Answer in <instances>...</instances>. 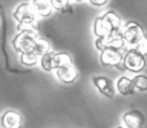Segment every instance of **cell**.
I'll return each instance as SVG.
<instances>
[{
  "mask_svg": "<svg viewBox=\"0 0 147 128\" xmlns=\"http://www.w3.org/2000/svg\"><path fill=\"white\" fill-rule=\"evenodd\" d=\"M19 33L13 37L11 45L16 53L22 54L25 51H32L35 39L38 37L37 33L31 27H24L18 29Z\"/></svg>",
  "mask_w": 147,
  "mask_h": 128,
  "instance_id": "6da1fadb",
  "label": "cell"
},
{
  "mask_svg": "<svg viewBox=\"0 0 147 128\" xmlns=\"http://www.w3.org/2000/svg\"><path fill=\"white\" fill-rule=\"evenodd\" d=\"M146 64L145 56L139 53L135 47H131L125 51L122 61V67L124 71H128L133 74L140 73L146 68Z\"/></svg>",
  "mask_w": 147,
  "mask_h": 128,
  "instance_id": "7a4b0ae2",
  "label": "cell"
},
{
  "mask_svg": "<svg viewBox=\"0 0 147 128\" xmlns=\"http://www.w3.org/2000/svg\"><path fill=\"white\" fill-rule=\"evenodd\" d=\"M12 17L18 23V29L31 26L36 21V13L29 2H22L17 5L12 12Z\"/></svg>",
  "mask_w": 147,
  "mask_h": 128,
  "instance_id": "3957f363",
  "label": "cell"
},
{
  "mask_svg": "<svg viewBox=\"0 0 147 128\" xmlns=\"http://www.w3.org/2000/svg\"><path fill=\"white\" fill-rule=\"evenodd\" d=\"M125 51L124 49H117L112 45H108L106 49L100 51L101 65L106 68H119L122 65Z\"/></svg>",
  "mask_w": 147,
  "mask_h": 128,
  "instance_id": "277c9868",
  "label": "cell"
},
{
  "mask_svg": "<svg viewBox=\"0 0 147 128\" xmlns=\"http://www.w3.org/2000/svg\"><path fill=\"white\" fill-rule=\"evenodd\" d=\"M144 35L143 27L135 21H129L123 26V39L125 43L129 47H135Z\"/></svg>",
  "mask_w": 147,
  "mask_h": 128,
  "instance_id": "5b68a950",
  "label": "cell"
},
{
  "mask_svg": "<svg viewBox=\"0 0 147 128\" xmlns=\"http://www.w3.org/2000/svg\"><path fill=\"white\" fill-rule=\"evenodd\" d=\"M125 128H143L145 125V116L138 109H131L122 115Z\"/></svg>",
  "mask_w": 147,
  "mask_h": 128,
  "instance_id": "8992f818",
  "label": "cell"
},
{
  "mask_svg": "<svg viewBox=\"0 0 147 128\" xmlns=\"http://www.w3.org/2000/svg\"><path fill=\"white\" fill-rule=\"evenodd\" d=\"M92 83L100 94L106 98H113L115 96V86L113 81L106 76H95L92 78Z\"/></svg>",
  "mask_w": 147,
  "mask_h": 128,
  "instance_id": "52a82bcc",
  "label": "cell"
},
{
  "mask_svg": "<svg viewBox=\"0 0 147 128\" xmlns=\"http://www.w3.org/2000/svg\"><path fill=\"white\" fill-rule=\"evenodd\" d=\"M101 16H102L103 22H104L109 35L120 33V31L123 30L124 23L122 21V18L115 11L113 10L107 11V12H105Z\"/></svg>",
  "mask_w": 147,
  "mask_h": 128,
  "instance_id": "ba28073f",
  "label": "cell"
},
{
  "mask_svg": "<svg viewBox=\"0 0 147 128\" xmlns=\"http://www.w3.org/2000/svg\"><path fill=\"white\" fill-rule=\"evenodd\" d=\"M0 126L2 128H21L22 117L15 110H6L0 117Z\"/></svg>",
  "mask_w": 147,
  "mask_h": 128,
  "instance_id": "9c48e42d",
  "label": "cell"
},
{
  "mask_svg": "<svg viewBox=\"0 0 147 128\" xmlns=\"http://www.w3.org/2000/svg\"><path fill=\"white\" fill-rule=\"evenodd\" d=\"M55 76L59 82L69 85V84H73L76 82L78 78V71L76 67L71 64V65L65 66V67L55 70Z\"/></svg>",
  "mask_w": 147,
  "mask_h": 128,
  "instance_id": "30bf717a",
  "label": "cell"
},
{
  "mask_svg": "<svg viewBox=\"0 0 147 128\" xmlns=\"http://www.w3.org/2000/svg\"><path fill=\"white\" fill-rule=\"evenodd\" d=\"M116 90L120 95L122 96H131L135 93V87L130 79L127 76H122L116 82Z\"/></svg>",
  "mask_w": 147,
  "mask_h": 128,
  "instance_id": "8fae6325",
  "label": "cell"
},
{
  "mask_svg": "<svg viewBox=\"0 0 147 128\" xmlns=\"http://www.w3.org/2000/svg\"><path fill=\"white\" fill-rule=\"evenodd\" d=\"M31 5L36 15L40 17H49L53 14V5L51 0H32Z\"/></svg>",
  "mask_w": 147,
  "mask_h": 128,
  "instance_id": "7c38bea8",
  "label": "cell"
},
{
  "mask_svg": "<svg viewBox=\"0 0 147 128\" xmlns=\"http://www.w3.org/2000/svg\"><path fill=\"white\" fill-rule=\"evenodd\" d=\"M73 64V60L71 57L69 56V54L67 53H55L53 56V60H51V66H53V71H55L57 69L65 66H69Z\"/></svg>",
  "mask_w": 147,
  "mask_h": 128,
  "instance_id": "4fadbf2b",
  "label": "cell"
},
{
  "mask_svg": "<svg viewBox=\"0 0 147 128\" xmlns=\"http://www.w3.org/2000/svg\"><path fill=\"white\" fill-rule=\"evenodd\" d=\"M32 51L36 54L37 56H42L45 54L49 53L51 51V43L47 39H43V37H37L35 39V43L33 45V47H32Z\"/></svg>",
  "mask_w": 147,
  "mask_h": 128,
  "instance_id": "5bb4252c",
  "label": "cell"
},
{
  "mask_svg": "<svg viewBox=\"0 0 147 128\" xmlns=\"http://www.w3.org/2000/svg\"><path fill=\"white\" fill-rule=\"evenodd\" d=\"M19 61H20V63L23 66L33 67V66H36L37 63H38V56L33 51H25V53L20 54Z\"/></svg>",
  "mask_w": 147,
  "mask_h": 128,
  "instance_id": "9a60e30c",
  "label": "cell"
},
{
  "mask_svg": "<svg viewBox=\"0 0 147 128\" xmlns=\"http://www.w3.org/2000/svg\"><path fill=\"white\" fill-rule=\"evenodd\" d=\"M93 33L96 37H102L109 35V33L103 22L102 16H98L95 18L94 24H93Z\"/></svg>",
  "mask_w": 147,
  "mask_h": 128,
  "instance_id": "2e32d148",
  "label": "cell"
},
{
  "mask_svg": "<svg viewBox=\"0 0 147 128\" xmlns=\"http://www.w3.org/2000/svg\"><path fill=\"white\" fill-rule=\"evenodd\" d=\"M53 8L61 13H69L71 10V5L69 0H51Z\"/></svg>",
  "mask_w": 147,
  "mask_h": 128,
  "instance_id": "e0dca14e",
  "label": "cell"
},
{
  "mask_svg": "<svg viewBox=\"0 0 147 128\" xmlns=\"http://www.w3.org/2000/svg\"><path fill=\"white\" fill-rule=\"evenodd\" d=\"M132 82L134 84V87L136 90L140 92L147 91V76L139 74L132 78Z\"/></svg>",
  "mask_w": 147,
  "mask_h": 128,
  "instance_id": "ac0fdd59",
  "label": "cell"
},
{
  "mask_svg": "<svg viewBox=\"0 0 147 128\" xmlns=\"http://www.w3.org/2000/svg\"><path fill=\"white\" fill-rule=\"evenodd\" d=\"M53 54H55V51H49V53L41 56L40 59H39V64H40L41 69L45 70V72L53 71V66H51V60H53Z\"/></svg>",
  "mask_w": 147,
  "mask_h": 128,
  "instance_id": "d6986e66",
  "label": "cell"
},
{
  "mask_svg": "<svg viewBox=\"0 0 147 128\" xmlns=\"http://www.w3.org/2000/svg\"><path fill=\"white\" fill-rule=\"evenodd\" d=\"M95 45H96V49H98L99 51H102L104 49H106L109 45L108 35H107V37H97L96 41H95Z\"/></svg>",
  "mask_w": 147,
  "mask_h": 128,
  "instance_id": "ffe728a7",
  "label": "cell"
},
{
  "mask_svg": "<svg viewBox=\"0 0 147 128\" xmlns=\"http://www.w3.org/2000/svg\"><path fill=\"white\" fill-rule=\"evenodd\" d=\"M135 49L139 51L140 54H142L143 56H147V37L146 35L140 39L137 45L135 47Z\"/></svg>",
  "mask_w": 147,
  "mask_h": 128,
  "instance_id": "44dd1931",
  "label": "cell"
},
{
  "mask_svg": "<svg viewBox=\"0 0 147 128\" xmlns=\"http://www.w3.org/2000/svg\"><path fill=\"white\" fill-rule=\"evenodd\" d=\"M109 2V0H89V3L95 7H103Z\"/></svg>",
  "mask_w": 147,
  "mask_h": 128,
  "instance_id": "7402d4cb",
  "label": "cell"
},
{
  "mask_svg": "<svg viewBox=\"0 0 147 128\" xmlns=\"http://www.w3.org/2000/svg\"><path fill=\"white\" fill-rule=\"evenodd\" d=\"M75 2H83V1H85V0H74Z\"/></svg>",
  "mask_w": 147,
  "mask_h": 128,
  "instance_id": "603a6c76",
  "label": "cell"
},
{
  "mask_svg": "<svg viewBox=\"0 0 147 128\" xmlns=\"http://www.w3.org/2000/svg\"><path fill=\"white\" fill-rule=\"evenodd\" d=\"M117 128H125V127H124V126H118Z\"/></svg>",
  "mask_w": 147,
  "mask_h": 128,
  "instance_id": "cb8c5ba5",
  "label": "cell"
},
{
  "mask_svg": "<svg viewBox=\"0 0 147 128\" xmlns=\"http://www.w3.org/2000/svg\"><path fill=\"white\" fill-rule=\"evenodd\" d=\"M0 20H1V19H0Z\"/></svg>",
  "mask_w": 147,
  "mask_h": 128,
  "instance_id": "d4e9b609",
  "label": "cell"
}]
</instances>
